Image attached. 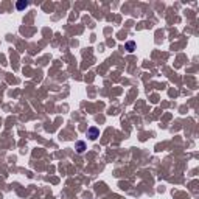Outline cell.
I'll return each mask as SVG.
<instances>
[{
    "label": "cell",
    "instance_id": "6da1fadb",
    "mask_svg": "<svg viewBox=\"0 0 199 199\" xmlns=\"http://www.w3.org/2000/svg\"><path fill=\"white\" fill-rule=\"evenodd\" d=\"M87 134H89V139H92V140H95V139L98 137V129H96V128H89V131H87Z\"/></svg>",
    "mask_w": 199,
    "mask_h": 199
},
{
    "label": "cell",
    "instance_id": "7a4b0ae2",
    "mask_svg": "<svg viewBox=\"0 0 199 199\" xmlns=\"http://www.w3.org/2000/svg\"><path fill=\"white\" fill-rule=\"evenodd\" d=\"M76 148H78V152H83V151H84V148H86L84 142H78V143H76Z\"/></svg>",
    "mask_w": 199,
    "mask_h": 199
},
{
    "label": "cell",
    "instance_id": "3957f363",
    "mask_svg": "<svg viewBox=\"0 0 199 199\" xmlns=\"http://www.w3.org/2000/svg\"><path fill=\"white\" fill-rule=\"evenodd\" d=\"M26 6V2H19L17 3V10H22V8H25Z\"/></svg>",
    "mask_w": 199,
    "mask_h": 199
},
{
    "label": "cell",
    "instance_id": "277c9868",
    "mask_svg": "<svg viewBox=\"0 0 199 199\" xmlns=\"http://www.w3.org/2000/svg\"><path fill=\"white\" fill-rule=\"evenodd\" d=\"M126 47L129 48V51H132V48H134V42H128V44H126Z\"/></svg>",
    "mask_w": 199,
    "mask_h": 199
}]
</instances>
